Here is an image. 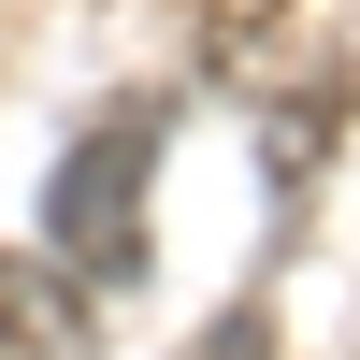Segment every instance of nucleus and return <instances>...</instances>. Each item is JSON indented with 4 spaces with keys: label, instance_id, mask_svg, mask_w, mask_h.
<instances>
[{
    "label": "nucleus",
    "instance_id": "1",
    "mask_svg": "<svg viewBox=\"0 0 360 360\" xmlns=\"http://www.w3.org/2000/svg\"><path fill=\"white\" fill-rule=\"evenodd\" d=\"M159 130H173L159 101H115L101 130L58 159L44 245H58V274H72V288H130V274H144V173H159Z\"/></svg>",
    "mask_w": 360,
    "mask_h": 360
},
{
    "label": "nucleus",
    "instance_id": "2",
    "mask_svg": "<svg viewBox=\"0 0 360 360\" xmlns=\"http://www.w3.org/2000/svg\"><path fill=\"white\" fill-rule=\"evenodd\" d=\"M0 360H86V288L44 259H0Z\"/></svg>",
    "mask_w": 360,
    "mask_h": 360
},
{
    "label": "nucleus",
    "instance_id": "3",
    "mask_svg": "<svg viewBox=\"0 0 360 360\" xmlns=\"http://www.w3.org/2000/svg\"><path fill=\"white\" fill-rule=\"evenodd\" d=\"M317 144H332V72H317L303 101L259 130V188H274V202H303V188H317Z\"/></svg>",
    "mask_w": 360,
    "mask_h": 360
},
{
    "label": "nucleus",
    "instance_id": "4",
    "mask_svg": "<svg viewBox=\"0 0 360 360\" xmlns=\"http://www.w3.org/2000/svg\"><path fill=\"white\" fill-rule=\"evenodd\" d=\"M188 360H274V303H259V288H245V303H217Z\"/></svg>",
    "mask_w": 360,
    "mask_h": 360
}]
</instances>
